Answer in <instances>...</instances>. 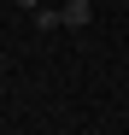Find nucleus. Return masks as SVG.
<instances>
[{"label":"nucleus","instance_id":"nucleus-2","mask_svg":"<svg viewBox=\"0 0 129 135\" xmlns=\"http://www.w3.org/2000/svg\"><path fill=\"white\" fill-rule=\"evenodd\" d=\"M18 6H29V12H35V6H41V0H18Z\"/></svg>","mask_w":129,"mask_h":135},{"label":"nucleus","instance_id":"nucleus-1","mask_svg":"<svg viewBox=\"0 0 129 135\" xmlns=\"http://www.w3.org/2000/svg\"><path fill=\"white\" fill-rule=\"evenodd\" d=\"M88 18H94V6H88V0H71V6H59V24H71V30H88Z\"/></svg>","mask_w":129,"mask_h":135}]
</instances>
